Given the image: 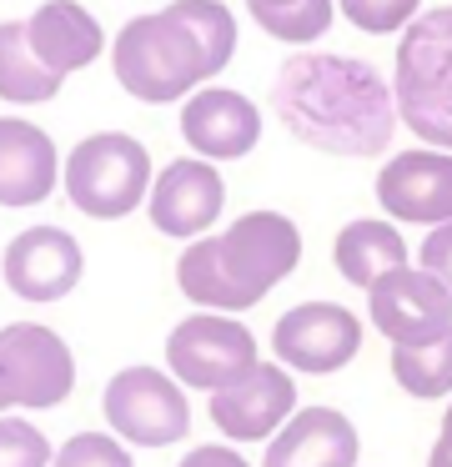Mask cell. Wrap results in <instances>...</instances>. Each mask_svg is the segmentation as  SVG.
<instances>
[{"label": "cell", "instance_id": "cell-23", "mask_svg": "<svg viewBox=\"0 0 452 467\" xmlns=\"http://www.w3.org/2000/svg\"><path fill=\"white\" fill-rule=\"evenodd\" d=\"M337 16L362 36H397L422 16V0H337Z\"/></svg>", "mask_w": 452, "mask_h": 467}, {"label": "cell", "instance_id": "cell-9", "mask_svg": "<svg viewBox=\"0 0 452 467\" xmlns=\"http://www.w3.org/2000/svg\"><path fill=\"white\" fill-rule=\"evenodd\" d=\"M362 317L342 302H301L277 317L271 327V362L291 377H331L357 362L362 352Z\"/></svg>", "mask_w": 452, "mask_h": 467}, {"label": "cell", "instance_id": "cell-18", "mask_svg": "<svg viewBox=\"0 0 452 467\" xmlns=\"http://www.w3.org/2000/svg\"><path fill=\"white\" fill-rule=\"evenodd\" d=\"M60 186V151L26 116H0V206H40Z\"/></svg>", "mask_w": 452, "mask_h": 467}, {"label": "cell", "instance_id": "cell-4", "mask_svg": "<svg viewBox=\"0 0 452 467\" xmlns=\"http://www.w3.org/2000/svg\"><path fill=\"white\" fill-rule=\"evenodd\" d=\"M397 116L422 146L452 151V5L422 11L402 31L392 61Z\"/></svg>", "mask_w": 452, "mask_h": 467}, {"label": "cell", "instance_id": "cell-6", "mask_svg": "<svg viewBox=\"0 0 452 467\" xmlns=\"http://www.w3.org/2000/svg\"><path fill=\"white\" fill-rule=\"evenodd\" d=\"M261 362V342L231 312H191L166 332V372L181 387L216 397Z\"/></svg>", "mask_w": 452, "mask_h": 467}, {"label": "cell", "instance_id": "cell-19", "mask_svg": "<svg viewBox=\"0 0 452 467\" xmlns=\"http://www.w3.org/2000/svg\"><path fill=\"white\" fill-rule=\"evenodd\" d=\"M331 262H337L342 282L352 286H377L382 276L402 272L407 266V242H402V232L392 222H377V216H357V222H347L337 232V242H331Z\"/></svg>", "mask_w": 452, "mask_h": 467}, {"label": "cell", "instance_id": "cell-14", "mask_svg": "<svg viewBox=\"0 0 452 467\" xmlns=\"http://www.w3.org/2000/svg\"><path fill=\"white\" fill-rule=\"evenodd\" d=\"M377 202L387 222L402 226H447L452 222V151L412 146L382 161Z\"/></svg>", "mask_w": 452, "mask_h": 467}, {"label": "cell", "instance_id": "cell-1", "mask_svg": "<svg viewBox=\"0 0 452 467\" xmlns=\"http://www.w3.org/2000/svg\"><path fill=\"white\" fill-rule=\"evenodd\" d=\"M267 106L301 146L342 161L382 156L402 126L392 81L342 51H291L271 76Z\"/></svg>", "mask_w": 452, "mask_h": 467}, {"label": "cell", "instance_id": "cell-2", "mask_svg": "<svg viewBox=\"0 0 452 467\" xmlns=\"http://www.w3.org/2000/svg\"><path fill=\"white\" fill-rule=\"evenodd\" d=\"M241 26L221 0H171L131 16L110 41V71L131 101L171 106L211 86L237 61Z\"/></svg>", "mask_w": 452, "mask_h": 467}, {"label": "cell", "instance_id": "cell-8", "mask_svg": "<svg viewBox=\"0 0 452 467\" xmlns=\"http://www.w3.org/2000/svg\"><path fill=\"white\" fill-rule=\"evenodd\" d=\"M106 427L126 447H171L191 432V402L186 387L166 367H121L100 392Z\"/></svg>", "mask_w": 452, "mask_h": 467}, {"label": "cell", "instance_id": "cell-7", "mask_svg": "<svg viewBox=\"0 0 452 467\" xmlns=\"http://www.w3.org/2000/svg\"><path fill=\"white\" fill-rule=\"evenodd\" d=\"M76 387V352L46 322L0 327V417L60 407Z\"/></svg>", "mask_w": 452, "mask_h": 467}, {"label": "cell", "instance_id": "cell-3", "mask_svg": "<svg viewBox=\"0 0 452 467\" xmlns=\"http://www.w3.org/2000/svg\"><path fill=\"white\" fill-rule=\"evenodd\" d=\"M301 266V226L287 212H247L221 232L186 242L176 262V286L201 312H231L267 302Z\"/></svg>", "mask_w": 452, "mask_h": 467}, {"label": "cell", "instance_id": "cell-24", "mask_svg": "<svg viewBox=\"0 0 452 467\" xmlns=\"http://www.w3.org/2000/svg\"><path fill=\"white\" fill-rule=\"evenodd\" d=\"M50 467H136V457L116 432H76L56 447Z\"/></svg>", "mask_w": 452, "mask_h": 467}, {"label": "cell", "instance_id": "cell-21", "mask_svg": "<svg viewBox=\"0 0 452 467\" xmlns=\"http://www.w3.org/2000/svg\"><path fill=\"white\" fill-rule=\"evenodd\" d=\"M247 16L271 41L311 51L337 21V0H247Z\"/></svg>", "mask_w": 452, "mask_h": 467}, {"label": "cell", "instance_id": "cell-26", "mask_svg": "<svg viewBox=\"0 0 452 467\" xmlns=\"http://www.w3.org/2000/svg\"><path fill=\"white\" fill-rule=\"evenodd\" d=\"M417 262L427 266V272H432V276H437V282L452 292V222H447V226H432V232L422 236Z\"/></svg>", "mask_w": 452, "mask_h": 467}, {"label": "cell", "instance_id": "cell-20", "mask_svg": "<svg viewBox=\"0 0 452 467\" xmlns=\"http://www.w3.org/2000/svg\"><path fill=\"white\" fill-rule=\"evenodd\" d=\"M66 76L46 71L26 41V21H0V101L5 106H46L60 96Z\"/></svg>", "mask_w": 452, "mask_h": 467}, {"label": "cell", "instance_id": "cell-13", "mask_svg": "<svg viewBox=\"0 0 452 467\" xmlns=\"http://www.w3.org/2000/svg\"><path fill=\"white\" fill-rule=\"evenodd\" d=\"M367 317L392 347L432 342L452 332V292L427 272V266H402L367 286Z\"/></svg>", "mask_w": 452, "mask_h": 467}, {"label": "cell", "instance_id": "cell-22", "mask_svg": "<svg viewBox=\"0 0 452 467\" xmlns=\"http://www.w3.org/2000/svg\"><path fill=\"white\" fill-rule=\"evenodd\" d=\"M392 377L407 397L417 402H437L452 397V332L432 337V342L392 347Z\"/></svg>", "mask_w": 452, "mask_h": 467}, {"label": "cell", "instance_id": "cell-27", "mask_svg": "<svg viewBox=\"0 0 452 467\" xmlns=\"http://www.w3.org/2000/svg\"><path fill=\"white\" fill-rule=\"evenodd\" d=\"M181 467H251V462L231 442H206V447H191V452L181 457Z\"/></svg>", "mask_w": 452, "mask_h": 467}, {"label": "cell", "instance_id": "cell-11", "mask_svg": "<svg viewBox=\"0 0 452 467\" xmlns=\"http://www.w3.org/2000/svg\"><path fill=\"white\" fill-rule=\"evenodd\" d=\"M206 412H211V427H216L231 447L271 442V437L291 422V412H297V382H291V372L281 362H267V357H261L241 382H231L226 392L206 397Z\"/></svg>", "mask_w": 452, "mask_h": 467}, {"label": "cell", "instance_id": "cell-10", "mask_svg": "<svg viewBox=\"0 0 452 467\" xmlns=\"http://www.w3.org/2000/svg\"><path fill=\"white\" fill-rule=\"evenodd\" d=\"M0 276L20 302H66L86 276V252L66 226H26L0 252Z\"/></svg>", "mask_w": 452, "mask_h": 467}, {"label": "cell", "instance_id": "cell-28", "mask_svg": "<svg viewBox=\"0 0 452 467\" xmlns=\"http://www.w3.org/2000/svg\"><path fill=\"white\" fill-rule=\"evenodd\" d=\"M427 467H452V402H447V412H442V432L427 452Z\"/></svg>", "mask_w": 452, "mask_h": 467}, {"label": "cell", "instance_id": "cell-12", "mask_svg": "<svg viewBox=\"0 0 452 467\" xmlns=\"http://www.w3.org/2000/svg\"><path fill=\"white\" fill-rule=\"evenodd\" d=\"M226 212V182H221L216 161H201V156H176L156 171L146 196V216L161 236H176V242H196Z\"/></svg>", "mask_w": 452, "mask_h": 467}, {"label": "cell", "instance_id": "cell-17", "mask_svg": "<svg viewBox=\"0 0 452 467\" xmlns=\"http://www.w3.org/2000/svg\"><path fill=\"white\" fill-rule=\"evenodd\" d=\"M362 437L337 407H297L261 452V467H357Z\"/></svg>", "mask_w": 452, "mask_h": 467}, {"label": "cell", "instance_id": "cell-15", "mask_svg": "<svg viewBox=\"0 0 452 467\" xmlns=\"http://www.w3.org/2000/svg\"><path fill=\"white\" fill-rule=\"evenodd\" d=\"M181 141L201 161H241L261 141V106L231 86H201L181 101Z\"/></svg>", "mask_w": 452, "mask_h": 467}, {"label": "cell", "instance_id": "cell-5", "mask_svg": "<svg viewBox=\"0 0 452 467\" xmlns=\"http://www.w3.org/2000/svg\"><path fill=\"white\" fill-rule=\"evenodd\" d=\"M151 182H156L151 151L131 131H96L70 146L60 161V192L90 222H121L146 206Z\"/></svg>", "mask_w": 452, "mask_h": 467}, {"label": "cell", "instance_id": "cell-16", "mask_svg": "<svg viewBox=\"0 0 452 467\" xmlns=\"http://www.w3.org/2000/svg\"><path fill=\"white\" fill-rule=\"evenodd\" d=\"M26 41L36 51V61L56 76H76L86 66H96L100 51H110L106 26L80 0H40L26 16Z\"/></svg>", "mask_w": 452, "mask_h": 467}, {"label": "cell", "instance_id": "cell-25", "mask_svg": "<svg viewBox=\"0 0 452 467\" xmlns=\"http://www.w3.org/2000/svg\"><path fill=\"white\" fill-rule=\"evenodd\" d=\"M50 462H56V452H50V437L40 427H30L16 412L0 417V467H50Z\"/></svg>", "mask_w": 452, "mask_h": 467}]
</instances>
